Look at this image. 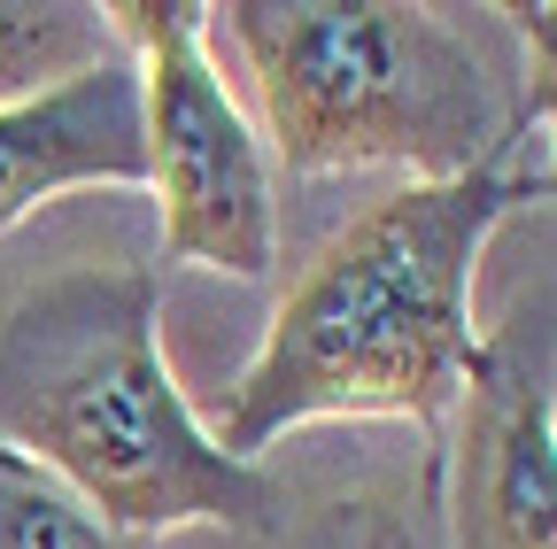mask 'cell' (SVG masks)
<instances>
[{"instance_id": "obj_1", "label": "cell", "mask_w": 557, "mask_h": 549, "mask_svg": "<svg viewBox=\"0 0 557 549\" xmlns=\"http://www.w3.org/2000/svg\"><path fill=\"white\" fill-rule=\"evenodd\" d=\"M519 201H534V178L487 171L403 186L348 217L318 263L271 310L263 349L209 410V441L256 464L278 434L318 419H410L442 426V410L465 402L487 340L472 317V279L487 233Z\"/></svg>"}, {"instance_id": "obj_2", "label": "cell", "mask_w": 557, "mask_h": 549, "mask_svg": "<svg viewBox=\"0 0 557 549\" xmlns=\"http://www.w3.org/2000/svg\"><path fill=\"white\" fill-rule=\"evenodd\" d=\"M148 263H70L0 317V441L78 488L116 534L263 526V464L209 441L156 340Z\"/></svg>"}, {"instance_id": "obj_3", "label": "cell", "mask_w": 557, "mask_h": 549, "mask_svg": "<svg viewBox=\"0 0 557 549\" xmlns=\"http://www.w3.org/2000/svg\"><path fill=\"white\" fill-rule=\"evenodd\" d=\"M256 109L263 155L295 178L395 163L410 186L487 171L504 140V101L472 39L442 9L410 0H225Z\"/></svg>"}, {"instance_id": "obj_4", "label": "cell", "mask_w": 557, "mask_h": 549, "mask_svg": "<svg viewBox=\"0 0 557 549\" xmlns=\"http://www.w3.org/2000/svg\"><path fill=\"white\" fill-rule=\"evenodd\" d=\"M109 24L139 78L148 194L163 210V263H209L233 279H271L278 194L248 109L225 93L201 0H109Z\"/></svg>"}, {"instance_id": "obj_5", "label": "cell", "mask_w": 557, "mask_h": 549, "mask_svg": "<svg viewBox=\"0 0 557 549\" xmlns=\"http://www.w3.org/2000/svg\"><path fill=\"white\" fill-rule=\"evenodd\" d=\"M449 549H557V387L487 340L449 449Z\"/></svg>"}, {"instance_id": "obj_6", "label": "cell", "mask_w": 557, "mask_h": 549, "mask_svg": "<svg viewBox=\"0 0 557 549\" xmlns=\"http://www.w3.org/2000/svg\"><path fill=\"white\" fill-rule=\"evenodd\" d=\"M78 186H132L148 194V140H139V78L132 54L70 78L39 101L0 109V233L39 201Z\"/></svg>"}, {"instance_id": "obj_7", "label": "cell", "mask_w": 557, "mask_h": 549, "mask_svg": "<svg viewBox=\"0 0 557 549\" xmlns=\"http://www.w3.org/2000/svg\"><path fill=\"white\" fill-rule=\"evenodd\" d=\"M124 39L109 9H78V0H0V109L39 101L70 78L116 62Z\"/></svg>"}, {"instance_id": "obj_8", "label": "cell", "mask_w": 557, "mask_h": 549, "mask_svg": "<svg viewBox=\"0 0 557 549\" xmlns=\"http://www.w3.org/2000/svg\"><path fill=\"white\" fill-rule=\"evenodd\" d=\"M0 549H148L116 534L78 488H62L47 464L0 441Z\"/></svg>"}, {"instance_id": "obj_9", "label": "cell", "mask_w": 557, "mask_h": 549, "mask_svg": "<svg viewBox=\"0 0 557 549\" xmlns=\"http://www.w3.org/2000/svg\"><path fill=\"white\" fill-rule=\"evenodd\" d=\"M504 16H511V32H519V47H527V109L542 116L549 148H557V0H534V9H504ZM534 194L557 201V163H549V178H534Z\"/></svg>"}]
</instances>
